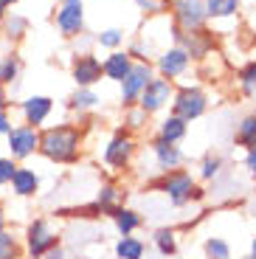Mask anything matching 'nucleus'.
<instances>
[{
	"label": "nucleus",
	"mask_w": 256,
	"mask_h": 259,
	"mask_svg": "<svg viewBox=\"0 0 256 259\" xmlns=\"http://www.w3.org/2000/svg\"><path fill=\"white\" fill-rule=\"evenodd\" d=\"M79 144H82V133L71 124H59L39 133V155L54 163H76Z\"/></svg>",
	"instance_id": "obj_1"
},
{
	"label": "nucleus",
	"mask_w": 256,
	"mask_h": 259,
	"mask_svg": "<svg viewBox=\"0 0 256 259\" xmlns=\"http://www.w3.org/2000/svg\"><path fill=\"white\" fill-rule=\"evenodd\" d=\"M57 245H59V237L51 228V223L45 220V217H34L26 228V253L31 259H42L45 253Z\"/></svg>",
	"instance_id": "obj_2"
},
{
	"label": "nucleus",
	"mask_w": 256,
	"mask_h": 259,
	"mask_svg": "<svg viewBox=\"0 0 256 259\" xmlns=\"http://www.w3.org/2000/svg\"><path fill=\"white\" fill-rule=\"evenodd\" d=\"M155 186L166 194L172 206H186V203L194 197V189H197V186H194V178L189 175V172H180V169L166 172V175L160 178Z\"/></svg>",
	"instance_id": "obj_3"
},
{
	"label": "nucleus",
	"mask_w": 256,
	"mask_h": 259,
	"mask_svg": "<svg viewBox=\"0 0 256 259\" xmlns=\"http://www.w3.org/2000/svg\"><path fill=\"white\" fill-rule=\"evenodd\" d=\"M6 138H9V155L14 161H26L34 152H39V130L28 127V124L12 127L6 133Z\"/></svg>",
	"instance_id": "obj_4"
},
{
	"label": "nucleus",
	"mask_w": 256,
	"mask_h": 259,
	"mask_svg": "<svg viewBox=\"0 0 256 259\" xmlns=\"http://www.w3.org/2000/svg\"><path fill=\"white\" fill-rule=\"evenodd\" d=\"M84 26V12H82V0H62V6L57 12V28L65 37H76Z\"/></svg>",
	"instance_id": "obj_5"
},
{
	"label": "nucleus",
	"mask_w": 256,
	"mask_h": 259,
	"mask_svg": "<svg viewBox=\"0 0 256 259\" xmlns=\"http://www.w3.org/2000/svg\"><path fill=\"white\" fill-rule=\"evenodd\" d=\"M203 113H205V96L197 88H186L175 96V116L178 118L192 121V118H200Z\"/></svg>",
	"instance_id": "obj_6"
},
{
	"label": "nucleus",
	"mask_w": 256,
	"mask_h": 259,
	"mask_svg": "<svg viewBox=\"0 0 256 259\" xmlns=\"http://www.w3.org/2000/svg\"><path fill=\"white\" fill-rule=\"evenodd\" d=\"M175 17L183 28L189 31H197L205 20V0H172Z\"/></svg>",
	"instance_id": "obj_7"
},
{
	"label": "nucleus",
	"mask_w": 256,
	"mask_h": 259,
	"mask_svg": "<svg viewBox=\"0 0 256 259\" xmlns=\"http://www.w3.org/2000/svg\"><path fill=\"white\" fill-rule=\"evenodd\" d=\"M169 96H172V84H169V79H149L147 88L141 91V110L144 113H155L160 110L163 104L169 102Z\"/></svg>",
	"instance_id": "obj_8"
},
{
	"label": "nucleus",
	"mask_w": 256,
	"mask_h": 259,
	"mask_svg": "<svg viewBox=\"0 0 256 259\" xmlns=\"http://www.w3.org/2000/svg\"><path fill=\"white\" fill-rule=\"evenodd\" d=\"M133 152H135V141L130 136H124V133H118V136L104 147V163L113 166V169H124L130 163V158H133Z\"/></svg>",
	"instance_id": "obj_9"
},
{
	"label": "nucleus",
	"mask_w": 256,
	"mask_h": 259,
	"mask_svg": "<svg viewBox=\"0 0 256 259\" xmlns=\"http://www.w3.org/2000/svg\"><path fill=\"white\" fill-rule=\"evenodd\" d=\"M147 82H149V65L147 62L133 65V68H130V73L124 76V82H121V102L124 104L135 102V99L141 96V91L147 88Z\"/></svg>",
	"instance_id": "obj_10"
},
{
	"label": "nucleus",
	"mask_w": 256,
	"mask_h": 259,
	"mask_svg": "<svg viewBox=\"0 0 256 259\" xmlns=\"http://www.w3.org/2000/svg\"><path fill=\"white\" fill-rule=\"evenodd\" d=\"M20 110H23V118H26L28 127L37 130L39 124H45V118L51 116L54 102H51L48 96H28L26 102L20 104Z\"/></svg>",
	"instance_id": "obj_11"
},
{
	"label": "nucleus",
	"mask_w": 256,
	"mask_h": 259,
	"mask_svg": "<svg viewBox=\"0 0 256 259\" xmlns=\"http://www.w3.org/2000/svg\"><path fill=\"white\" fill-rule=\"evenodd\" d=\"M73 79H76L79 88H90L93 82L102 79V62H99L93 54L76 57V62H73Z\"/></svg>",
	"instance_id": "obj_12"
},
{
	"label": "nucleus",
	"mask_w": 256,
	"mask_h": 259,
	"mask_svg": "<svg viewBox=\"0 0 256 259\" xmlns=\"http://www.w3.org/2000/svg\"><path fill=\"white\" fill-rule=\"evenodd\" d=\"M9 186H12V192L17 194V197H34V194L39 192V175L28 166H17V172H14Z\"/></svg>",
	"instance_id": "obj_13"
},
{
	"label": "nucleus",
	"mask_w": 256,
	"mask_h": 259,
	"mask_svg": "<svg viewBox=\"0 0 256 259\" xmlns=\"http://www.w3.org/2000/svg\"><path fill=\"white\" fill-rule=\"evenodd\" d=\"M155 158H158V166L163 169V172H175V169L183 163V152H180L175 144L169 141H155Z\"/></svg>",
	"instance_id": "obj_14"
},
{
	"label": "nucleus",
	"mask_w": 256,
	"mask_h": 259,
	"mask_svg": "<svg viewBox=\"0 0 256 259\" xmlns=\"http://www.w3.org/2000/svg\"><path fill=\"white\" fill-rule=\"evenodd\" d=\"M186 65H189V51L186 48H172V51H166L160 57V73L166 79L180 76L186 71Z\"/></svg>",
	"instance_id": "obj_15"
},
{
	"label": "nucleus",
	"mask_w": 256,
	"mask_h": 259,
	"mask_svg": "<svg viewBox=\"0 0 256 259\" xmlns=\"http://www.w3.org/2000/svg\"><path fill=\"white\" fill-rule=\"evenodd\" d=\"M133 62H130V54H113L107 62L102 65V73L107 79H115V82H124V76L130 73Z\"/></svg>",
	"instance_id": "obj_16"
},
{
	"label": "nucleus",
	"mask_w": 256,
	"mask_h": 259,
	"mask_svg": "<svg viewBox=\"0 0 256 259\" xmlns=\"http://www.w3.org/2000/svg\"><path fill=\"white\" fill-rule=\"evenodd\" d=\"M113 217H115V226H118L121 237H130L135 228H141V217H138L133 208H115Z\"/></svg>",
	"instance_id": "obj_17"
},
{
	"label": "nucleus",
	"mask_w": 256,
	"mask_h": 259,
	"mask_svg": "<svg viewBox=\"0 0 256 259\" xmlns=\"http://www.w3.org/2000/svg\"><path fill=\"white\" fill-rule=\"evenodd\" d=\"M183 136H186V121H183V118H178V116H169L166 121L160 124V141L178 144Z\"/></svg>",
	"instance_id": "obj_18"
},
{
	"label": "nucleus",
	"mask_w": 256,
	"mask_h": 259,
	"mask_svg": "<svg viewBox=\"0 0 256 259\" xmlns=\"http://www.w3.org/2000/svg\"><path fill=\"white\" fill-rule=\"evenodd\" d=\"M23 256V245H20L14 231H0V259H20Z\"/></svg>",
	"instance_id": "obj_19"
},
{
	"label": "nucleus",
	"mask_w": 256,
	"mask_h": 259,
	"mask_svg": "<svg viewBox=\"0 0 256 259\" xmlns=\"http://www.w3.org/2000/svg\"><path fill=\"white\" fill-rule=\"evenodd\" d=\"M237 9L239 0H205V17H231Z\"/></svg>",
	"instance_id": "obj_20"
},
{
	"label": "nucleus",
	"mask_w": 256,
	"mask_h": 259,
	"mask_svg": "<svg viewBox=\"0 0 256 259\" xmlns=\"http://www.w3.org/2000/svg\"><path fill=\"white\" fill-rule=\"evenodd\" d=\"M118 259H141L144 256V242L135 240V237H121L118 245H115Z\"/></svg>",
	"instance_id": "obj_21"
},
{
	"label": "nucleus",
	"mask_w": 256,
	"mask_h": 259,
	"mask_svg": "<svg viewBox=\"0 0 256 259\" xmlns=\"http://www.w3.org/2000/svg\"><path fill=\"white\" fill-rule=\"evenodd\" d=\"M155 245H158V251L163 253V256H175V251H178V240H175L172 228H160V231L155 234Z\"/></svg>",
	"instance_id": "obj_22"
},
{
	"label": "nucleus",
	"mask_w": 256,
	"mask_h": 259,
	"mask_svg": "<svg viewBox=\"0 0 256 259\" xmlns=\"http://www.w3.org/2000/svg\"><path fill=\"white\" fill-rule=\"evenodd\" d=\"M237 144H242V147H256V116H248L242 124H239L237 130Z\"/></svg>",
	"instance_id": "obj_23"
},
{
	"label": "nucleus",
	"mask_w": 256,
	"mask_h": 259,
	"mask_svg": "<svg viewBox=\"0 0 256 259\" xmlns=\"http://www.w3.org/2000/svg\"><path fill=\"white\" fill-rule=\"evenodd\" d=\"M17 76H20V59H17V54H9L6 59H0V82L9 84Z\"/></svg>",
	"instance_id": "obj_24"
},
{
	"label": "nucleus",
	"mask_w": 256,
	"mask_h": 259,
	"mask_svg": "<svg viewBox=\"0 0 256 259\" xmlns=\"http://www.w3.org/2000/svg\"><path fill=\"white\" fill-rule=\"evenodd\" d=\"M115 200H118V189L115 186H102V192H99V197H96V208L99 211H107V214H113L115 208Z\"/></svg>",
	"instance_id": "obj_25"
},
{
	"label": "nucleus",
	"mask_w": 256,
	"mask_h": 259,
	"mask_svg": "<svg viewBox=\"0 0 256 259\" xmlns=\"http://www.w3.org/2000/svg\"><path fill=\"white\" fill-rule=\"evenodd\" d=\"M99 102V96L90 88H79L76 93H73V99H71V107L73 110H88V107H93V104Z\"/></svg>",
	"instance_id": "obj_26"
},
{
	"label": "nucleus",
	"mask_w": 256,
	"mask_h": 259,
	"mask_svg": "<svg viewBox=\"0 0 256 259\" xmlns=\"http://www.w3.org/2000/svg\"><path fill=\"white\" fill-rule=\"evenodd\" d=\"M205 253H208V259H231L228 242L220 240V237H211V240L205 242Z\"/></svg>",
	"instance_id": "obj_27"
},
{
	"label": "nucleus",
	"mask_w": 256,
	"mask_h": 259,
	"mask_svg": "<svg viewBox=\"0 0 256 259\" xmlns=\"http://www.w3.org/2000/svg\"><path fill=\"white\" fill-rule=\"evenodd\" d=\"M3 23H6L9 37H14V39H20L23 34L28 31V20H26V17H17V14H12V17L6 14V20H3Z\"/></svg>",
	"instance_id": "obj_28"
},
{
	"label": "nucleus",
	"mask_w": 256,
	"mask_h": 259,
	"mask_svg": "<svg viewBox=\"0 0 256 259\" xmlns=\"http://www.w3.org/2000/svg\"><path fill=\"white\" fill-rule=\"evenodd\" d=\"M17 172V161L12 155H0V186H9Z\"/></svg>",
	"instance_id": "obj_29"
},
{
	"label": "nucleus",
	"mask_w": 256,
	"mask_h": 259,
	"mask_svg": "<svg viewBox=\"0 0 256 259\" xmlns=\"http://www.w3.org/2000/svg\"><path fill=\"white\" fill-rule=\"evenodd\" d=\"M239 82H242V88L245 91H253L256 88V62H250V65H245L242 68V73H239Z\"/></svg>",
	"instance_id": "obj_30"
},
{
	"label": "nucleus",
	"mask_w": 256,
	"mask_h": 259,
	"mask_svg": "<svg viewBox=\"0 0 256 259\" xmlns=\"http://www.w3.org/2000/svg\"><path fill=\"white\" fill-rule=\"evenodd\" d=\"M220 166H223L220 158H205V161H203V172H200V175H203L205 181H211V178L220 175Z\"/></svg>",
	"instance_id": "obj_31"
},
{
	"label": "nucleus",
	"mask_w": 256,
	"mask_h": 259,
	"mask_svg": "<svg viewBox=\"0 0 256 259\" xmlns=\"http://www.w3.org/2000/svg\"><path fill=\"white\" fill-rule=\"evenodd\" d=\"M99 42H102V46H107V48H115L118 42H121V31H115V28H110V31L99 34Z\"/></svg>",
	"instance_id": "obj_32"
},
{
	"label": "nucleus",
	"mask_w": 256,
	"mask_h": 259,
	"mask_svg": "<svg viewBox=\"0 0 256 259\" xmlns=\"http://www.w3.org/2000/svg\"><path fill=\"white\" fill-rule=\"evenodd\" d=\"M9 130H12V118H9V110H6V107H0V136H6Z\"/></svg>",
	"instance_id": "obj_33"
},
{
	"label": "nucleus",
	"mask_w": 256,
	"mask_h": 259,
	"mask_svg": "<svg viewBox=\"0 0 256 259\" xmlns=\"http://www.w3.org/2000/svg\"><path fill=\"white\" fill-rule=\"evenodd\" d=\"M138 6H141V9H147V12H158V9H160V3H158V0H138Z\"/></svg>",
	"instance_id": "obj_34"
},
{
	"label": "nucleus",
	"mask_w": 256,
	"mask_h": 259,
	"mask_svg": "<svg viewBox=\"0 0 256 259\" xmlns=\"http://www.w3.org/2000/svg\"><path fill=\"white\" fill-rule=\"evenodd\" d=\"M245 163H248V169L256 175V147H250V149H248V161H245Z\"/></svg>",
	"instance_id": "obj_35"
},
{
	"label": "nucleus",
	"mask_w": 256,
	"mask_h": 259,
	"mask_svg": "<svg viewBox=\"0 0 256 259\" xmlns=\"http://www.w3.org/2000/svg\"><path fill=\"white\" fill-rule=\"evenodd\" d=\"M0 107H6L9 110V96H6V84L0 82Z\"/></svg>",
	"instance_id": "obj_36"
},
{
	"label": "nucleus",
	"mask_w": 256,
	"mask_h": 259,
	"mask_svg": "<svg viewBox=\"0 0 256 259\" xmlns=\"http://www.w3.org/2000/svg\"><path fill=\"white\" fill-rule=\"evenodd\" d=\"M0 231H6V211H3V206H0Z\"/></svg>",
	"instance_id": "obj_37"
},
{
	"label": "nucleus",
	"mask_w": 256,
	"mask_h": 259,
	"mask_svg": "<svg viewBox=\"0 0 256 259\" xmlns=\"http://www.w3.org/2000/svg\"><path fill=\"white\" fill-rule=\"evenodd\" d=\"M3 20H6V6L0 3V23H3Z\"/></svg>",
	"instance_id": "obj_38"
},
{
	"label": "nucleus",
	"mask_w": 256,
	"mask_h": 259,
	"mask_svg": "<svg viewBox=\"0 0 256 259\" xmlns=\"http://www.w3.org/2000/svg\"><path fill=\"white\" fill-rule=\"evenodd\" d=\"M0 3H3V6L9 9V6H14V3H20V0H0Z\"/></svg>",
	"instance_id": "obj_39"
},
{
	"label": "nucleus",
	"mask_w": 256,
	"mask_h": 259,
	"mask_svg": "<svg viewBox=\"0 0 256 259\" xmlns=\"http://www.w3.org/2000/svg\"><path fill=\"white\" fill-rule=\"evenodd\" d=\"M250 256H256V237H253V242H250Z\"/></svg>",
	"instance_id": "obj_40"
},
{
	"label": "nucleus",
	"mask_w": 256,
	"mask_h": 259,
	"mask_svg": "<svg viewBox=\"0 0 256 259\" xmlns=\"http://www.w3.org/2000/svg\"><path fill=\"white\" fill-rule=\"evenodd\" d=\"M248 259H256V256H248Z\"/></svg>",
	"instance_id": "obj_41"
}]
</instances>
